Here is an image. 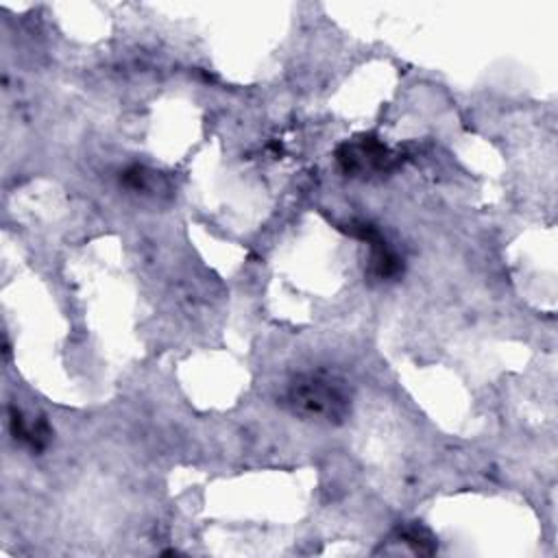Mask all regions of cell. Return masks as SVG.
I'll list each match as a JSON object with an SVG mask.
<instances>
[{"mask_svg":"<svg viewBox=\"0 0 558 558\" xmlns=\"http://www.w3.org/2000/svg\"><path fill=\"white\" fill-rule=\"evenodd\" d=\"M288 403L303 416L336 421L342 418L349 410V392L344 381L338 377L305 373L290 384Z\"/></svg>","mask_w":558,"mask_h":558,"instance_id":"obj_1","label":"cell"},{"mask_svg":"<svg viewBox=\"0 0 558 558\" xmlns=\"http://www.w3.org/2000/svg\"><path fill=\"white\" fill-rule=\"evenodd\" d=\"M336 159L347 174L381 172L395 163V155L375 137H364L362 142H347L336 150Z\"/></svg>","mask_w":558,"mask_h":558,"instance_id":"obj_2","label":"cell"}]
</instances>
